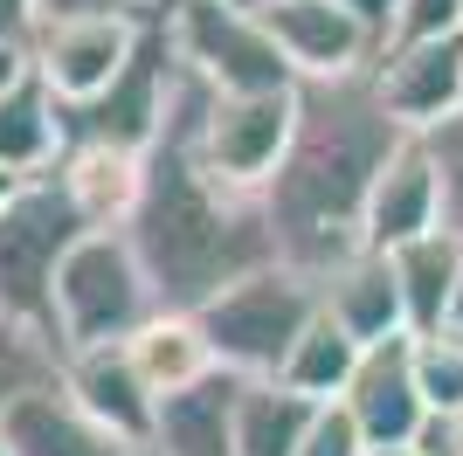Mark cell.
I'll use <instances>...</instances> for the list:
<instances>
[{
    "label": "cell",
    "mask_w": 463,
    "mask_h": 456,
    "mask_svg": "<svg viewBox=\"0 0 463 456\" xmlns=\"http://www.w3.org/2000/svg\"><path fill=\"white\" fill-rule=\"evenodd\" d=\"M235 374H208L201 387L159 401L153 415V450L159 456H235Z\"/></svg>",
    "instance_id": "18"
},
{
    "label": "cell",
    "mask_w": 463,
    "mask_h": 456,
    "mask_svg": "<svg viewBox=\"0 0 463 456\" xmlns=\"http://www.w3.org/2000/svg\"><path fill=\"white\" fill-rule=\"evenodd\" d=\"M14 83H28V49H21V42H0V97L14 90Z\"/></svg>",
    "instance_id": "32"
},
{
    "label": "cell",
    "mask_w": 463,
    "mask_h": 456,
    "mask_svg": "<svg viewBox=\"0 0 463 456\" xmlns=\"http://www.w3.org/2000/svg\"><path fill=\"white\" fill-rule=\"evenodd\" d=\"M360 353H367V346H353L346 332L318 311V318L305 325V339L290 346V360H284V374H277V387H284V394H298V401H311V408H339V394H346V380H353V366H360Z\"/></svg>",
    "instance_id": "22"
},
{
    "label": "cell",
    "mask_w": 463,
    "mask_h": 456,
    "mask_svg": "<svg viewBox=\"0 0 463 456\" xmlns=\"http://www.w3.org/2000/svg\"><path fill=\"white\" fill-rule=\"evenodd\" d=\"M318 408L284 394L277 380H242L235 394V456H298Z\"/></svg>",
    "instance_id": "21"
},
{
    "label": "cell",
    "mask_w": 463,
    "mask_h": 456,
    "mask_svg": "<svg viewBox=\"0 0 463 456\" xmlns=\"http://www.w3.org/2000/svg\"><path fill=\"white\" fill-rule=\"evenodd\" d=\"M436 339H457V346H463V277H457V304H449V325L436 332Z\"/></svg>",
    "instance_id": "33"
},
{
    "label": "cell",
    "mask_w": 463,
    "mask_h": 456,
    "mask_svg": "<svg viewBox=\"0 0 463 456\" xmlns=\"http://www.w3.org/2000/svg\"><path fill=\"white\" fill-rule=\"evenodd\" d=\"M125 456H159V450H153V442H132V450H125Z\"/></svg>",
    "instance_id": "36"
},
{
    "label": "cell",
    "mask_w": 463,
    "mask_h": 456,
    "mask_svg": "<svg viewBox=\"0 0 463 456\" xmlns=\"http://www.w3.org/2000/svg\"><path fill=\"white\" fill-rule=\"evenodd\" d=\"M229 7H256V0H229Z\"/></svg>",
    "instance_id": "37"
},
{
    "label": "cell",
    "mask_w": 463,
    "mask_h": 456,
    "mask_svg": "<svg viewBox=\"0 0 463 456\" xmlns=\"http://www.w3.org/2000/svg\"><path fill=\"white\" fill-rule=\"evenodd\" d=\"M339 7H346L360 28H373V42L387 49V28H394V7H402V0H339Z\"/></svg>",
    "instance_id": "31"
},
{
    "label": "cell",
    "mask_w": 463,
    "mask_h": 456,
    "mask_svg": "<svg viewBox=\"0 0 463 456\" xmlns=\"http://www.w3.org/2000/svg\"><path fill=\"white\" fill-rule=\"evenodd\" d=\"M194 104H201V76L174 62L166 125L146 146V187H138V208L125 222V242L138 249V263L153 277L159 311H201L229 284L277 263L263 194L222 187L194 159Z\"/></svg>",
    "instance_id": "1"
},
{
    "label": "cell",
    "mask_w": 463,
    "mask_h": 456,
    "mask_svg": "<svg viewBox=\"0 0 463 456\" xmlns=\"http://www.w3.org/2000/svg\"><path fill=\"white\" fill-rule=\"evenodd\" d=\"M83 214L56 187V173H42L14 194V208H0V318L49 332V290H56L62 256L77 249ZM56 339V332H49Z\"/></svg>",
    "instance_id": "6"
},
{
    "label": "cell",
    "mask_w": 463,
    "mask_h": 456,
    "mask_svg": "<svg viewBox=\"0 0 463 456\" xmlns=\"http://www.w3.org/2000/svg\"><path fill=\"white\" fill-rule=\"evenodd\" d=\"M422 235H443V187H436V159H429V138L402 132L394 152L381 159L367 187V208H360V242L394 256V249L422 242Z\"/></svg>",
    "instance_id": "11"
},
{
    "label": "cell",
    "mask_w": 463,
    "mask_h": 456,
    "mask_svg": "<svg viewBox=\"0 0 463 456\" xmlns=\"http://www.w3.org/2000/svg\"><path fill=\"white\" fill-rule=\"evenodd\" d=\"M21 187H28V180H21V173H7V166H0V208H14V194Z\"/></svg>",
    "instance_id": "34"
},
{
    "label": "cell",
    "mask_w": 463,
    "mask_h": 456,
    "mask_svg": "<svg viewBox=\"0 0 463 456\" xmlns=\"http://www.w3.org/2000/svg\"><path fill=\"white\" fill-rule=\"evenodd\" d=\"M153 21L174 62L201 76L208 90H298V76L284 70L277 42L256 28V7H229V0H153Z\"/></svg>",
    "instance_id": "5"
},
{
    "label": "cell",
    "mask_w": 463,
    "mask_h": 456,
    "mask_svg": "<svg viewBox=\"0 0 463 456\" xmlns=\"http://www.w3.org/2000/svg\"><path fill=\"white\" fill-rule=\"evenodd\" d=\"M0 442L7 456H125L132 442H118L111 429H97L77 401L62 394V380L21 394L7 415H0Z\"/></svg>",
    "instance_id": "16"
},
{
    "label": "cell",
    "mask_w": 463,
    "mask_h": 456,
    "mask_svg": "<svg viewBox=\"0 0 463 456\" xmlns=\"http://www.w3.org/2000/svg\"><path fill=\"white\" fill-rule=\"evenodd\" d=\"M339 415L353 422V436L367 450H402L422 429V394H415V339H381L360 353L346 394H339Z\"/></svg>",
    "instance_id": "12"
},
{
    "label": "cell",
    "mask_w": 463,
    "mask_h": 456,
    "mask_svg": "<svg viewBox=\"0 0 463 456\" xmlns=\"http://www.w3.org/2000/svg\"><path fill=\"white\" fill-rule=\"evenodd\" d=\"M429 159H436V187H443V235L463 242V111L429 132Z\"/></svg>",
    "instance_id": "25"
},
{
    "label": "cell",
    "mask_w": 463,
    "mask_h": 456,
    "mask_svg": "<svg viewBox=\"0 0 463 456\" xmlns=\"http://www.w3.org/2000/svg\"><path fill=\"white\" fill-rule=\"evenodd\" d=\"M367 456H422V450H408V442H402V450H367Z\"/></svg>",
    "instance_id": "35"
},
{
    "label": "cell",
    "mask_w": 463,
    "mask_h": 456,
    "mask_svg": "<svg viewBox=\"0 0 463 456\" xmlns=\"http://www.w3.org/2000/svg\"><path fill=\"white\" fill-rule=\"evenodd\" d=\"M42 21H77V14H153V0H35ZM35 21V28H42Z\"/></svg>",
    "instance_id": "28"
},
{
    "label": "cell",
    "mask_w": 463,
    "mask_h": 456,
    "mask_svg": "<svg viewBox=\"0 0 463 456\" xmlns=\"http://www.w3.org/2000/svg\"><path fill=\"white\" fill-rule=\"evenodd\" d=\"M256 28L277 42L298 83H353L381 62L373 28H360L339 0H256Z\"/></svg>",
    "instance_id": "9"
},
{
    "label": "cell",
    "mask_w": 463,
    "mask_h": 456,
    "mask_svg": "<svg viewBox=\"0 0 463 456\" xmlns=\"http://www.w3.org/2000/svg\"><path fill=\"white\" fill-rule=\"evenodd\" d=\"M298 125V90H208L194 104V159L235 194H263Z\"/></svg>",
    "instance_id": "7"
},
{
    "label": "cell",
    "mask_w": 463,
    "mask_h": 456,
    "mask_svg": "<svg viewBox=\"0 0 463 456\" xmlns=\"http://www.w3.org/2000/svg\"><path fill=\"white\" fill-rule=\"evenodd\" d=\"M298 456H367V442L353 436V422L339 408H318V422H311V436H305Z\"/></svg>",
    "instance_id": "27"
},
{
    "label": "cell",
    "mask_w": 463,
    "mask_h": 456,
    "mask_svg": "<svg viewBox=\"0 0 463 456\" xmlns=\"http://www.w3.org/2000/svg\"><path fill=\"white\" fill-rule=\"evenodd\" d=\"M194 318L208 332V353H214L222 374L277 380L284 360H290V346L305 339V325L318 318V284L298 277V270H284V263H270V270H256V277H242V284H229L214 304H201Z\"/></svg>",
    "instance_id": "4"
},
{
    "label": "cell",
    "mask_w": 463,
    "mask_h": 456,
    "mask_svg": "<svg viewBox=\"0 0 463 456\" xmlns=\"http://www.w3.org/2000/svg\"><path fill=\"white\" fill-rule=\"evenodd\" d=\"M394 125L373 104L367 76L353 83H298V125L263 187V222H270L277 263L298 277H326L346 256H360V208L381 159L394 152Z\"/></svg>",
    "instance_id": "2"
},
{
    "label": "cell",
    "mask_w": 463,
    "mask_h": 456,
    "mask_svg": "<svg viewBox=\"0 0 463 456\" xmlns=\"http://www.w3.org/2000/svg\"><path fill=\"white\" fill-rule=\"evenodd\" d=\"M35 21H42V7H35V0H0V42H21V49H28Z\"/></svg>",
    "instance_id": "30"
},
{
    "label": "cell",
    "mask_w": 463,
    "mask_h": 456,
    "mask_svg": "<svg viewBox=\"0 0 463 456\" xmlns=\"http://www.w3.org/2000/svg\"><path fill=\"white\" fill-rule=\"evenodd\" d=\"M56 159H62V104L28 70V83L0 97V166L21 180H42V173H56Z\"/></svg>",
    "instance_id": "20"
},
{
    "label": "cell",
    "mask_w": 463,
    "mask_h": 456,
    "mask_svg": "<svg viewBox=\"0 0 463 456\" xmlns=\"http://www.w3.org/2000/svg\"><path fill=\"white\" fill-rule=\"evenodd\" d=\"M318 311H326L353 346H381V339H408L402 318V290H394V263L381 249H360L339 270L318 277Z\"/></svg>",
    "instance_id": "14"
},
{
    "label": "cell",
    "mask_w": 463,
    "mask_h": 456,
    "mask_svg": "<svg viewBox=\"0 0 463 456\" xmlns=\"http://www.w3.org/2000/svg\"><path fill=\"white\" fill-rule=\"evenodd\" d=\"M159 311L153 277L125 242V228H83L77 249L62 256L56 290H49V332L62 353H90V346H125L138 325Z\"/></svg>",
    "instance_id": "3"
},
{
    "label": "cell",
    "mask_w": 463,
    "mask_h": 456,
    "mask_svg": "<svg viewBox=\"0 0 463 456\" xmlns=\"http://www.w3.org/2000/svg\"><path fill=\"white\" fill-rule=\"evenodd\" d=\"M62 394L77 401L97 429H111L118 442H153L159 401L146 394V380L132 374L125 346H90V353H62Z\"/></svg>",
    "instance_id": "13"
},
{
    "label": "cell",
    "mask_w": 463,
    "mask_h": 456,
    "mask_svg": "<svg viewBox=\"0 0 463 456\" xmlns=\"http://www.w3.org/2000/svg\"><path fill=\"white\" fill-rule=\"evenodd\" d=\"M415 394L429 415H463V346L457 339H415Z\"/></svg>",
    "instance_id": "24"
},
{
    "label": "cell",
    "mask_w": 463,
    "mask_h": 456,
    "mask_svg": "<svg viewBox=\"0 0 463 456\" xmlns=\"http://www.w3.org/2000/svg\"><path fill=\"white\" fill-rule=\"evenodd\" d=\"M443 35H463V0H402V7H394V28H387V49L443 42Z\"/></svg>",
    "instance_id": "26"
},
{
    "label": "cell",
    "mask_w": 463,
    "mask_h": 456,
    "mask_svg": "<svg viewBox=\"0 0 463 456\" xmlns=\"http://www.w3.org/2000/svg\"><path fill=\"white\" fill-rule=\"evenodd\" d=\"M146 14H77V21H42L28 35V70L62 111H83L132 70Z\"/></svg>",
    "instance_id": "8"
},
{
    "label": "cell",
    "mask_w": 463,
    "mask_h": 456,
    "mask_svg": "<svg viewBox=\"0 0 463 456\" xmlns=\"http://www.w3.org/2000/svg\"><path fill=\"white\" fill-rule=\"evenodd\" d=\"M394 263V290H402V318L408 339H436L449 325V304H457V277H463V242L457 235H422L387 256Z\"/></svg>",
    "instance_id": "19"
},
{
    "label": "cell",
    "mask_w": 463,
    "mask_h": 456,
    "mask_svg": "<svg viewBox=\"0 0 463 456\" xmlns=\"http://www.w3.org/2000/svg\"><path fill=\"white\" fill-rule=\"evenodd\" d=\"M56 187L70 194V208L83 214V228H125L146 187V152L125 146H90V138H62Z\"/></svg>",
    "instance_id": "15"
},
{
    "label": "cell",
    "mask_w": 463,
    "mask_h": 456,
    "mask_svg": "<svg viewBox=\"0 0 463 456\" xmlns=\"http://www.w3.org/2000/svg\"><path fill=\"white\" fill-rule=\"evenodd\" d=\"M62 374V346L49 332H28V325H7L0 318V415L14 408L21 394H35Z\"/></svg>",
    "instance_id": "23"
},
{
    "label": "cell",
    "mask_w": 463,
    "mask_h": 456,
    "mask_svg": "<svg viewBox=\"0 0 463 456\" xmlns=\"http://www.w3.org/2000/svg\"><path fill=\"white\" fill-rule=\"evenodd\" d=\"M367 90H373V104L387 111L394 132L429 138L436 125H449L463 111V35L381 49V62L367 70Z\"/></svg>",
    "instance_id": "10"
},
{
    "label": "cell",
    "mask_w": 463,
    "mask_h": 456,
    "mask_svg": "<svg viewBox=\"0 0 463 456\" xmlns=\"http://www.w3.org/2000/svg\"><path fill=\"white\" fill-rule=\"evenodd\" d=\"M125 353H132V374L146 380L153 401H174V394H187V387H201L208 374H222L194 311H153V318L125 339Z\"/></svg>",
    "instance_id": "17"
},
{
    "label": "cell",
    "mask_w": 463,
    "mask_h": 456,
    "mask_svg": "<svg viewBox=\"0 0 463 456\" xmlns=\"http://www.w3.org/2000/svg\"><path fill=\"white\" fill-rule=\"evenodd\" d=\"M0 456H7V442H0Z\"/></svg>",
    "instance_id": "38"
},
{
    "label": "cell",
    "mask_w": 463,
    "mask_h": 456,
    "mask_svg": "<svg viewBox=\"0 0 463 456\" xmlns=\"http://www.w3.org/2000/svg\"><path fill=\"white\" fill-rule=\"evenodd\" d=\"M408 450H422V456H463V415H422V429H415Z\"/></svg>",
    "instance_id": "29"
}]
</instances>
